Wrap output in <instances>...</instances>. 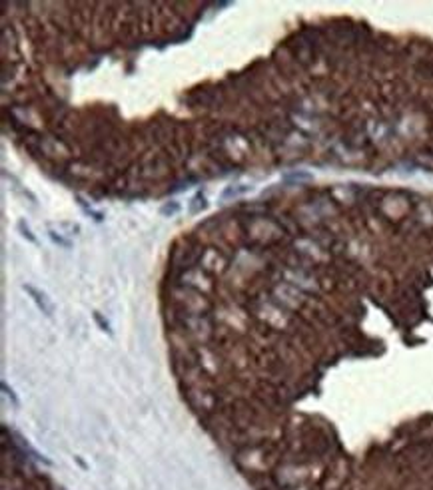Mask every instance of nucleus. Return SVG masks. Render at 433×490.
Wrapping results in <instances>:
<instances>
[{"mask_svg":"<svg viewBox=\"0 0 433 490\" xmlns=\"http://www.w3.org/2000/svg\"><path fill=\"white\" fill-rule=\"evenodd\" d=\"M2 390H4V395H6V397H8L10 401H12V405H14V407H18V405H20V403H18V399H16V395H14V390H12V388H10V386H8L6 383H2Z\"/></svg>","mask_w":433,"mask_h":490,"instance_id":"2","label":"nucleus"},{"mask_svg":"<svg viewBox=\"0 0 433 490\" xmlns=\"http://www.w3.org/2000/svg\"><path fill=\"white\" fill-rule=\"evenodd\" d=\"M24 291H26V293H30V297L34 299V303L38 305V309H40L46 317H52L54 309H52L50 301H48V297L44 295V293H40V291H38V289H34L32 285H24Z\"/></svg>","mask_w":433,"mask_h":490,"instance_id":"1","label":"nucleus"},{"mask_svg":"<svg viewBox=\"0 0 433 490\" xmlns=\"http://www.w3.org/2000/svg\"><path fill=\"white\" fill-rule=\"evenodd\" d=\"M94 319L98 321V325H100V327H102V329H104L106 333H112V331H110V327H108V323H106V321H104V319L100 317V313H96V315H94Z\"/></svg>","mask_w":433,"mask_h":490,"instance_id":"4","label":"nucleus"},{"mask_svg":"<svg viewBox=\"0 0 433 490\" xmlns=\"http://www.w3.org/2000/svg\"><path fill=\"white\" fill-rule=\"evenodd\" d=\"M18 229H20V231H22V233H24V237H26V239H28V241H32V243H36V237H34V235H32V233H30V229H28V227H24V223H18Z\"/></svg>","mask_w":433,"mask_h":490,"instance_id":"3","label":"nucleus"}]
</instances>
